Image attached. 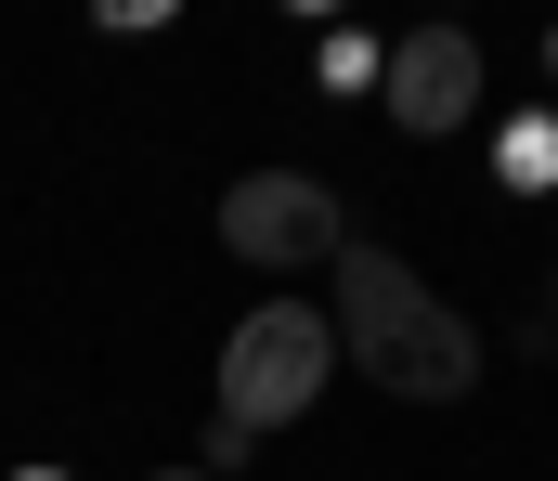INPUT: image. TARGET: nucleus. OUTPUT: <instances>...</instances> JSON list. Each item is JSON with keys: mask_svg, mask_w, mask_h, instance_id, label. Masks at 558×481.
Listing matches in <instances>:
<instances>
[{"mask_svg": "<svg viewBox=\"0 0 558 481\" xmlns=\"http://www.w3.org/2000/svg\"><path fill=\"white\" fill-rule=\"evenodd\" d=\"M338 274V351L390 390V404H468V377H481V338H468V313H441L428 300L416 261H390V248H338L325 261Z\"/></svg>", "mask_w": 558, "mask_h": 481, "instance_id": "1", "label": "nucleus"}, {"mask_svg": "<svg viewBox=\"0 0 558 481\" xmlns=\"http://www.w3.org/2000/svg\"><path fill=\"white\" fill-rule=\"evenodd\" d=\"M338 377V325L312 313V300H260V313L221 338V430H286V417H312V390Z\"/></svg>", "mask_w": 558, "mask_h": 481, "instance_id": "2", "label": "nucleus"}, {"mask_svg": "<svg viewBox=\"0 0 558 481\" xmlns=\"http://www.w3.org/2000/svg\"><path fill=\"white\" fill-rule=\"evenodd\" d=\"M221 248L260 261V274H299V261H338L351 221H338V195H325L312 169H247V182L221 195Z\"/></svg>", "mask_w": 558, "mask_h": 481, "instance_id": "3", "label": "nucleus"}, {"mask_svg": "<svg viewBox=\"0 0 558 481\" xmlns=\"http://www.w3.org/2000/svg\"><path fill=\"white\" fill-rule=\"evenodd\" d=\"M377 92H390V118H403L416 144L468 131V118H481V39H468V26H416V39L377 65Z\"/></svg>", "mask_w": 558, "mask_h": 481, "instance_id": "4", "label": "nucleus"}, {"mask_svg": "<svg viewBox=\"0 0 558 481\" xmlns=\"http://www.w3.org/2000/svg\"><path fill=\"white\" fill-rule=\"evenodd\" d=\"M494 169H507V182H558V118H520V131L494 144Z\"/></svg>", "mask_w": 558, "mask_h": 481, "instance_id": "5", "label": "nucleus"}, {"mask_svg": "<svg viewBox=\"0 0 558 481\" xmlns=\"http://www.w3.org/2000/svg\"><path fill=\"white\" fill-rule=\"evenodd\" d=\"M156 481H208V469H156Z\"/></svg>", "mask_w": 558, "mask_h": 481, "instance_id": "6", "label": "nucleus"}, {"mask_svg": "<svg viewBox=\"0 0 558 481\" xmlns=\"http://www.w3.org/2000/svg\"><path fill=\"white\" fill-rule=\"evenodd\" d=\"M546 325H558V274H546Z\"/></svg>", "mask_w": 558, "mask_h": 481, "instance_id": "7", "label": "nucleus"}, {"mask_svg": "<svg viewBox=\"0 0 558 481\" xmlns=\"http://www.w3.org/2000/svg\"><path fill=\"white\" fill-rule=\"evenodd\" d=\"M13 481H52V469H13Z\"/></svg>", "mask_w": 558, "mask_h": 481, "instance_id": "8", "label": "nucleus"}, {"mask_svg": "<svg viewBox=\"0 0 558 481\" xmlns=\"http://www.w3.org/2000/svg\"><path fill=\"white\" fill-rule=\"evenodd\" d=\"M546 79H558V39H546Z\"/></svg>", "mask_w": 558, "mask_h": 481, "instance_id": "9", "label": "nucleus"}]
</instances>
